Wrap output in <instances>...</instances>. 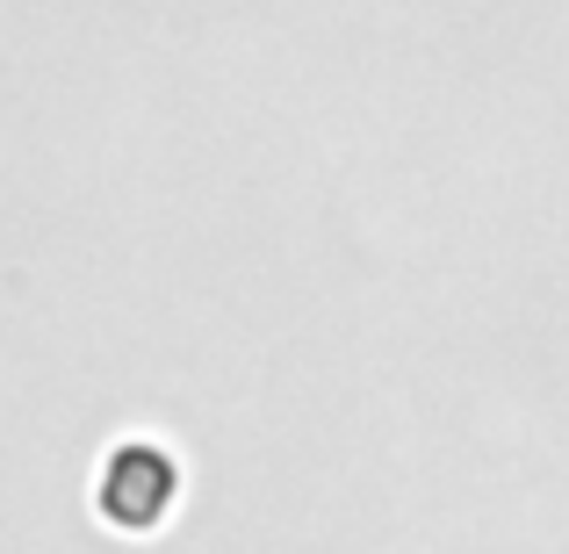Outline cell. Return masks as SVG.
I'll list each match as a JSON object with an SVG mask.
<instances>
[{
  "mask_svg": "<svg viewBox=\"0 0 569 554\" xmlns=\"http://www.w3.org/2000/svg\"><path fill=\"white\" fill-rule=\"evenodd\" d=\"M173 497H181V475H173V461L159 454V446H123V454H109V475H101V512H109L116 526H130V533L159 526Z\"/></svg>",
  "mask_w": 569,
  "mask_h": 554,
  "instance_id": "1",
  "label": "cell"
}]
</instances>
